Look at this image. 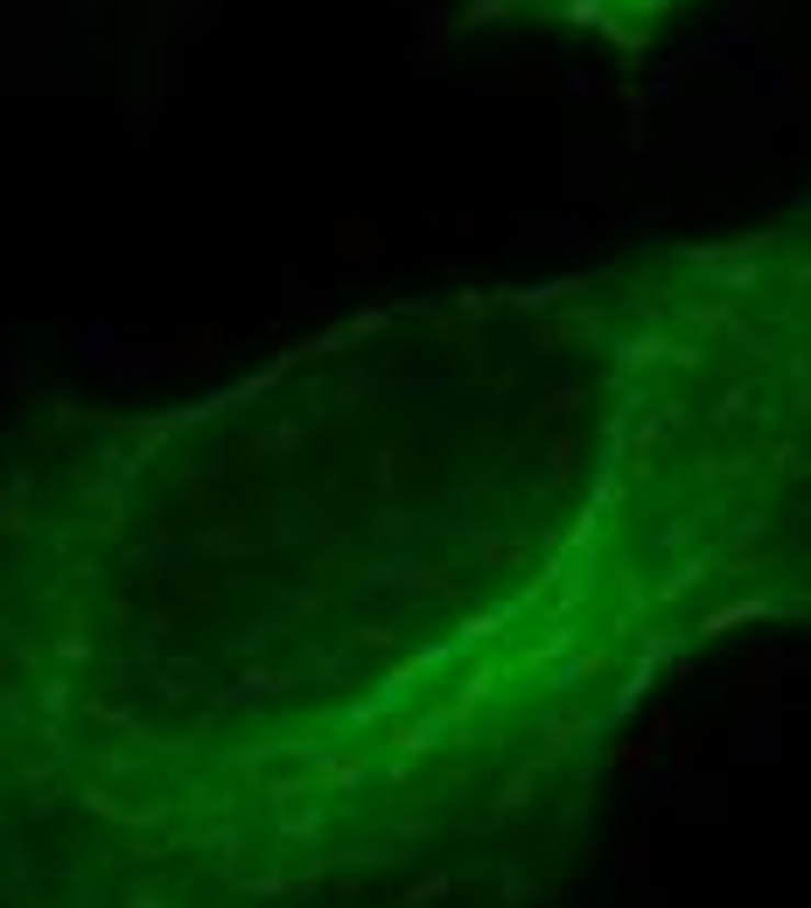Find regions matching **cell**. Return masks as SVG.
Wrapping results in <instances>:
<instances>
[{"label":"cell","instance_id":"obj_1","mask_svg":"<svg viewBox=\"0 0 811 908\" xmlns=\"http://www.w3.org/2000/svg\"><path fill=\"white\" fill-rule=\"evenodd\" d=\"M692 8L700 0H476L469 14L476 22H532V29L595 35L609 49H644Z\"/></svg>","mask_w":811,"mask_h":908}]
</instances>
